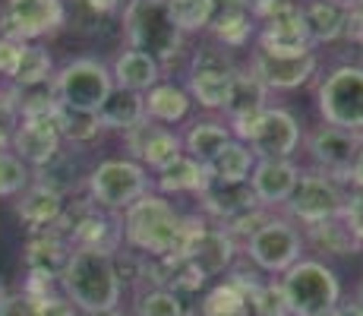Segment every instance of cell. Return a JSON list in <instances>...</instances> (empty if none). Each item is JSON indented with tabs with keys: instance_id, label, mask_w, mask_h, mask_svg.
<instances>
[{
	"instance_id": "cell-30",
	"label": "cell",
	"mask_w": 363,
	"mask_h": 316,
	"mask_svg": "<svg viewBox=\"0 0 363 316\" xmlns=\"http://www.w3.org/2000/svg\"><path fill=\"white\" fill-rule=\"evenodd\" d=\"M206 168L212 174V184H247L256 168V156L247 143L231 139Z\"/></svg>"
},
{
	"instance_id": "cell-20",
	"label": "cell",
	"mask_w": 363,
	"mask_h": 316,
	"mask_svg": "<svg viewBox=\"0 0 363 316\" xmlns=\"http://www.w3.org/2000/svg\"><path fill=\"white\" fill-rule=\"evenodd\" d=\"M64 209H67L64 196L48 190V187H41V184H35V180L16 196V215L23 219V224L32 231V234L51 231L54 224L60 222Z\"/></svg>"
},
{
	"instance_id": "cell-26",
	"label": "cell",
	"mask_w": 363,
	"mask_h": 316,
	"mask_svg": "<svg viewBox=\"0 0 363 316\" xmlns=\"http://www.w3.org/2000/svg\"><path fill=\"white\" fill-rule=\"evenodd\" d=\"M193 98L186 95L184 86H174V82H158L155 89L145 92V117L158 126H174L190 114Z\"/></svg>"
},
{
	"instance_id": "cell-47",
	"label": "cell",
	"mask_w": 363,
	"mask_h": 316,
	"mask_svg": "<svg viewBox=\"0 0 363 316\" xmlns=\"http://www.w3.org/2000/svg\"><path fill=\"white\" fill-rule=\"evenodd\" d=\"M79 316H123L121 310H104V313H79Z\"/></svg>"
},
{
	"instance_id": "cell-29",
	"label": "cell",
	"mask_w": 363,
	"mask_h": 316,
	"mask_svg": "<svg viewBox=\"0 0 363 316\" xmlns=\"http://www.w3.org/2000/svg\"><path fill=\"white\" fill-rule=\"evenodd\" d=\"M99 121L104 130H121L127 133L130 126L145 121V95L130 92V89H111V95L104 98L99 108Z\"/></svg>"
},
{
	"instance_id": "cell-51",
	"label": "cell",
	"mask_w": 363,
	"mask_h": 316,
	"mask_svg": "<svg viewBox=\"0 0 363 316\" xmlns=\"http://www.w3.org/2000/svg\"><path fill=\"white\" fill-rule=\"evenodd\" d=\"M345 4H357V0H345Z\"/></svg>"
},
{
	"instance_id": "cell-32",
	"label": "cell",
	"mask_w": 363,
	"mask_h": 316,
	"mask_svg": "<svg viewBox=\"0 0 363 316\" xmlns=\"http://www.w3.org/2000/svg\"><path fill=\"white\" fill-rule=\"evenodd\" d=\"M180 156H184V136L180 133H174L171 126H158L149 133V139H145L143 152H139V165L145 168V171H162V168L174 165Z\"/></svg>"
},
{
	"instance_id": "cell-31",
	"label": "cell",
	"mask_w": 363,
	"mask_h": 316,
	"mask_svg": "<svg viewBox=\"0 0 363 316\" xmlns=\"http://www.w3.org/2000/svg\"><path fill=\"white\" fill-rule=\"evenodd\" d=\"M231 130L221 121H193L184 133V156L208 165L228 143H231Z\"/></svg>"
},
{
	"instance_id": "cell-39",
	"label": "cell",
	"mask_w": 363,
	"mask_h": 316,
	"mask_svg": "<svg viewBox=\"0 0 363 316\" xmlns=\"http://www.w3.org/2000/svg\"><path fill=\"white\" fill-rule=\"evenodd\" d=\"M19 121H23V117H19V92L13 86L0 89V152L10 149Z\"/></svg>"
},
{
	"instance_id": "cell-44",
	"label": "cell",
	"mask_w": 363,
	"mask_h": 316,
	"mask_svg": "<svg viewBox=\"0 0 363 316\" xmlns=\"http://www.w3.org/2000/svg\"><path fill=\"white\" fill-rule=\"evenodd\" d=\"M19 45H23V41L0 38V76H13V70H16V60H19Z\"/></svg>"
},
{
	"instance_id": "cell-14",
	"label": "cell",
	"mask_w": 363,
	"mask_h": 316,
	"mask_svg": "<svg viewBox=\"0 0 363 316\" xmlns=\"http://www.w3.org/2000/svg\"><path fill=\"white\" fill-rule=\"evenodd\" d=\"M300 143H303L300 121L288 108H275V104L262 111L247 139L256 158H291L300 149Z\"/></svg>"
},
{
	"instance_id": "cell-38",
	"label": "cell",
	"mask_w": 363,
	"mask_h": 316,
	"mask_svg": "<svg viewBox=\"0 0 363 316\" xmlns=\"http://www.w3.org/2000/svg\"><path fill=\"white\" fill-rule=\"evenodd\" d=\"M250 313L253 316H291L288 310V298L281 291V282L269 278V282H259L250 291Z\"/></svg>"
},
{
	"instance_id": "cell-42",
	"label": "cell",
	"mask_w": 363,
	"mask_h": 316,
	"mask_svg": "<svg viewBox=\"0 0 363 316\" xmlns=\"http://www.w3.org/2000/svg\"><path fill=\"white\" fill-rule=\"evenodd\" d=\"M35 304H38V316H79V310L57 291L45 294V298H35Z\"/></svg>"
},
{
	"instance_id": "cell-25",
	"label": "cell",
	"mask_w": 363,
	"mask_h": 316,
	"mask_svg": "<svg viewBox=\"0 0 363 316\" xmlns=\"http://www.w3.org/2000/svg\"><path fill=\"white\" fill-rule=\"evenodd\" d=\"M303 241L316 253H325V256H357L363 250V241L347 228L341 215L303 228Z\"/></svg>"
},
{
	"instance_id": "cell-33",
	"label": "cell",
	"mask_w": 363,
	"mask_h": 316,
	"mask_svg": "<svg viewBox=\"0 0 363 316\" xmlns=\"http://www.w3.org/2000/svg\"><path fill=\"white\" fill-rule=\"evenodd\" d=\"M57 130H60V139L64 143H73V146H89L101 136V121L95 111H79V108H57Z\"/></svg>"
},
{
	"instance_id": "cell-3",
	"label": "cell",
	"mask_w": 363,
	"mask_h": 316,
	"mask_svg": "<svg viewBox=\"0 0 363 316\" xmlns=\"http://www.w3.org/2000/svg\"><path fill=\"white\" fill-rule=\"evenodd\" d=\"M121 23L127 48L149 54L162 67L184 51V35L174 26L167 0H127L121 6Z\"/></svg>"
},
{
	"instance_id": "cell-9",
	"label": "cell",
	"mask_w": 363,
	"mask_h": 316,
	"mask_svg": "<svg viewBox=\"0 0 363 316\" xmlns=\"http://www.w3.org/2000/svg\"><path fill=\"white\" fill-rule=\"evenodd\" d=\"M345 196L347 190L338 180L313 168V171H300L294 193H291V200L281 209L291 215V222L310 228V224L338 219L341 209H345Z\"/></svg>"
},
{
	"instance_id": "cell-21",
	"label": "cell",
	"mask_w": 363,
	"mask_h": 316,
	"mask_svg": "<svg viewBox=\"0 0 363 316\" xmlns=\"http://www.w3.org/2000/svg\"><path fill=\"white\" fill-rule=\"evenodd\" d=\"M111 80L117 89H130V92L145 95L149 89H155L162 82V63L143 51L123 48L111 63Z\"/></svg>"
},
{
	"instance_id": "cell-46",
	"label": "cell",
	"mask_w": 363,
	"mask_h": 316,
	"mask_svg": "<svg viewBox=\"0 0 363 316\" xmlns=\"http://www.w3.org/2000/svg\"><path fill=\"white\" fill-rule=\"evenodd\" d=\"M338 316H363V307L357 300H351V304H338Z\"/></svg>"
},
{
	"instance_id": "cell-15",
	"label": "cell",
	"mask_w": 363,
	"mask_h": 316,
	"mask_svg": "<svg viewBox=\"0 0 363 316\" xmlns=\"http://www.w3.org/2000/svg\"><path fill=\"white\" fill-rule=\"evenodd\" d=\"M300 171L303 168L291 158H256V168L247 184L253 190L256 202L272 212V209L284 206L291 200V193H294V187L300 180Z\"/></svg>"
},
{
	"instance_id": "cell-45",
	"label": "cell",
	"mask_w": 363,
	"mask_h": 316,
	"mask_svg": "<svg viewBox=\"0 0 363 316\" xmlns=\"http://www.w3.org/2000/svg\"><path fill=\"white\" fill-rule=\"evenodd\" d=\"M347 184H351V187H360V190H363V143H360L357 158H354V165H351V174H347Z\"/></svg>"
},
{
	"instance_id": "cell-24",
	"label": "cell",
	"mask_w": 363,
	"mask_h": 316,
	"mask_svg": "<svg viewBox=\"0 0 363 316\" xmlns=\"http://www.w3.org/2000/svg\"><path fill=\"white\" fill-rule=\"evenodd\" d=\"M54 80V60L41 41H23L19 45V60L13 70L10 82L16 92H29V89H41Z\"/></svg>"
},
{
	"instance_id": "cell-43",
	"label": "cell",
	"mask_w": 363,
	"mask_h": 316,
	"mask_svg": "<svg viewBox=\"0 0 363 316\" xmlns=\"http://www.w3.org/2000/svg\"><path fill=\"white\" fill-rule=\"evenodd\" d=\"M345 38H351L354 45H360V48H363V0L351 4V10H347V29H345Z\"/></svg>"
},
{
	"instance_id": "cell-5",
	"label": "cell",
	"mask_w": 363,
	"mask_h": 316,
	"mask_svg": "<svg viewBox=\"0 0 363 316\" xmlns=\"http://www.w3.org/2000/svg\"><path fill=\"white\" fill-rule=\"evenodd\" d=\"M316 111L323 124L347 133H363V67L341 63L316 86Z\"/></svg>"
},
{
	"instance_id": "cell-19",
	"label": "cell",
	"mask_w": 363,
	"mask_h": 316,
	"mask_svg": "<svg viewBox=\"0 0 363 316\" xmlns=\"http://www.w3.org/2000/svg\"><path fill=\"white\" fill-rule=\"evenodd\" d=\"M69 253V241L57 231H38V234H29L26 241V272L29 276H41L51 278V282H60V272H64Z\"/></svg>"
},
{
	"instance_id": "cell-36",
	"label": "cell",
	"mask_w": 363,
	"mask_h": 316,
	"mask_svg": "<svg viewBox=\"0 0 363 316\" xmlns=\"http://www.w3.org/2000/svg\"><path fill=\"white\" fill-rule=\"evenodd\" d=\"M133 307H136V316H186L184 300L171 288H143Z\"/></svg>"
},
{
	"instance_id": "cell-1",
	"label": "cell",
	"mask_w": 363,
	"mask_h": 316,
	"mask_svg": "<svg viewBox=\"0 0 363 316\" xmlns=\"http://www.w3.org/2000/svg\"><path fill=\"white\" fill-rule=\"evenodd\" d=\"M206 222L208 219H202V215H180L167 196L149 190L133 206L123 209L121 231L123 244L130 250L143 253L149 259H167L184 256L193 237L206 228Z\"/></svg>"
},
{
	"instance_id": "cell-2",
	"label": "cell",
	"mask_w": 363,
	"mask_h": 316,
	"mask_svg": "<svg viewBox=\"0 0 363 316\" xmlns=\"http://www.w3.org/2000/svg\"><path fill=\"white\" fill-rule=\"evenodd\" d=\"M60 294L79 313L117 310L123 298V285L117 278L114 253L99 250H73L60 272Z\"/></svg>"
},
{
	"instance_id": "cell-7",
	"label": "cell",
	"mask_w": 363,
	"mask_h": 316,
	"mask_svg": "<svg viewBox=\"0 0 363 316\" xmlns=\"http://www.w3.org/2000/svg\"><path fill=\"white\" fill-rule=\"evenodd\" d=\"M114 89L111 80V67L99 58H73L54 73L51 92L64 108H79V111H95L104 104V98Z\"/></svg>"
},
{
	"instance_id": "cell-40",
	"label": "cell",
	"mask_w": 363,
	"mask_h": 316,
	"mask_svg": "<svg viewBox=\"0 0 363 316\" xmlns=\"http://www.w3.org/2000/svg\"><path fill=\"white\" fill-rule=\"evenodd\" d=\"M341 219L345 224L354 231V234L363 241V190L360 187H351L345 196V209H341Z\"/></svg>"
},
{
	"instance_id": "cell-37",
	"label": "cell",
	"mask_w": 363,
	"mask_h": 316,
	"mask_svg": "<svg viewBox=\"0 0 363 316\" xmlns=\"http://www.w3.org/2000/svg\"><path fill=\"white\" fill-rule=\"evenodd\" d=\"M29 184H32V168L19 156H13L10 149L0 152V196L13 200V196H19Z\"/></svg>"
},
{
	"instance_id": "cell-27",
	"label": "cell",
	"mask_w": 363,
	"mask_h": 316,
	"mask_svg": "<svg viewBox=\"0 0 363 316\" xmlns=\"http://www.w3.org/2000/svg\"><path fill=\"white\" fill-rule=\"evenodd\" d=\"M269 108V89L256 80L250 70H234L231 95H228L225 114L228 121H240V117H256Z\"/></svg>"
},
{
	"instance_id": "cell-34",
	"label": "cell",
	"mask_w": 363,
	"mask_h": 316,
	"mask_svg": "<svg viewBox=\"0 0 363 316\" xmlns=\"http://www.w3.org/2000/svg\"><path fill=\"white\" fill-rule=\"evenodd\" d=\"M199 316H250V298L237 282L225 278L202 298Z\"/></svg>"
},
{
	"instance_id": "cell-12",
	"label": "cell",
	"mask_w": 363,
	"mask_h": 316,
	"mask_svg": "<svg viewBox=\"0 0 363 316\" xmlns=\"http://www.w3.org/2000/svg\"><path fill=\"white\" fill-rule=\"evenodd\" d=\"M360 143H363V133H347L329 124L313 126L303 136V146L310 152L316 171L329 174L338 184H347V174H351V165L360 152Z\"/></svg>"
},
{
	"instance_id": "cell-22",
	"label": "cell",
	"mask_w": 363,
	"mask_h": 316,
	"mask_svg": "<svg viewBox=\"0 0 363 316\" xmlns=\"http://www.w3.org/2000/svg\"><path fill=\"white\" fill-rule=\"evenodd\" d=\"M199 200L202 212L212 219V224H228L237 215L250 212V209H259L250 184H212Z\"/></svg>"
},
{
	"instance_id": "cell-8",
	"label": "cell",
	"mask_w": 363,
	"mask_h": 316,
	"mask_svg": "<svg viewBox=\"0 0 363 316\" xmlns=\"http://www.w3.org/2000/svg\"><path fill=\"white\" fill-rule=\"evenodd\" d=\"M303 231L291 219H278V215H269V222L243 244V256L269 276H284L291 266L303 259Z\"/></svg>"
},
{
	"instance_id": "cell-49",
	"label": "cell",
	"mask_w": 363,
	"mask_h": 316,
	"mask_svg": "<svg viewBox=\"0 0 363 316\" xmlns=\"http://www.w3.org/2000/svg\"><path fill=\"white\" fill-rule=\"evenodd\" d=\"M354 300H357V304H360V307H363V282H360V285H357V298H354Z\"/></svg>"
},
{
	"instance_id": "cell-23",
	"label": "cell",
	"mask_w": 363,
	"mask_h": 316,
	"mask_svg": "<svg viewBox=\"0 0 363 316\" xmlns=\"http://www.w3.org/2000/svg\"><path fill=\"white\" fill-rule=\"evenodd\" d=\"M155 187L162 196H177V193H196L202 196L208 187H212V174L202 161L190 158V156H180L174 165L162 168L155 174Z\"/></svg>"
},
{
	"instance_id": "cell-6",
	"label": "cell",
	"mask_w": 363,
	"mask_h": 316,
	"mask_svg": "<svg viewBox=\"0 0 363 316\" xmlns=\"http://www.w3.org/2000/svg\"><path fill=\"white\" fill-rule=\"evenodd\" d=\"M152 187L149 171L133 158H104L89 171V200L104 212H123Z\"/></svg>"
},
{
	"instance_id": "cell-18",
	"label": "cell",
	"mask_w": 363,
	"mask_h": 316,
	"mask_svg": "<svg viewBox=\"0 0 363 316\" xmlns=\"http://www.w3.org/2000/svg\"><path fill=\"white\" fill-rule=\"evenodd\" d=\"M347 10H351V4H345V0H303L300 13H303V29L310 45L319 48L345 38Z\"/></svg>"
},
{
	"instance_id": "cell-13",
	"label": "cell",
	"mask_w": 363,
	"mask_h": 316,
	"mask_svg": "<svg viewBox=\"0 0 363 316\" xmlns=\"http://www.w3.org/2000/svg\"><path fill=\"white\" fill-rule=\"evenodd\" d=\"M250 73L262 82L269 92H294V89L306 86L319 70V54H265L256 48L250 54Z\"/></svg>"
},
{
	"instance_id": "cell-4",
	"label": "cell",
	"mask_w": 363,
	"mask_h": 316,
	"mask_svg": "<svg viewBox=\"0 0 363 316\" xmlns=\"http://www.w3.org/2000/svg\"><path fill=\"white\" fill-rule=\"evenodd\" d=\"M278 282L288 298L291 316H316L341 304V282L332 266H325L323 259L303 256Z\"/></svg>"
},
{
	"instance_id": "cell-16",
	"label": "cell",
	"mask_w": 363,
	"mask_h": 316,
	"mask_svg": "<svg viewBox=\"0 0 363 316\" xmlns=\"http://www.w3.org/2000/svg\"><path fill=\"white\" fill-rule=\"evenodd\" d=\"M60 149H64V139L57 130V117H23L10 143V152L23 158L32 171L48 165Z\"/></svg>"
},
{
	"instance_id": "cell-10",
	"label": "cell",
	"mask_w": 363,
	"mask_h": 316,
	"mask_svg": "<svg viewBox=\"0 0 363 316\" xmlns=\"http://www.w3.org/2000/svg\"><path fill=\"white\" fill-rule=\"evenodd\" d=\"M67 23L64 0H6L0 10V38L41 41Z\"/></svg>"
},
{
	"instance_id": "cell-17",
	"label": "cell",
	"mask_w": 363,
	"mask_h": 316,
	"mask_svg": "<svg viewBox=\"0 0 363 316\" xmlns=\"http://www.w3.org/2000/svg\"><path fill=\"white\" fill-rule=\"evenodd\" d=\"M234 256H237V241L221 224H212V222H206V228L193 237V244L184 253V259H190L206 278L225 276L234 266Z\"/></svg>"
},
{
	"instance_id": "cell-48",
	"label": "cell",
	"mask_w": 363,
	"mask_h": 316,
	"mask_svg": "<svg viewBox=\"0 0 363 316\" xmlns=\"http://www.w3.org/2000/svg\"><path fill=\"white\" fill-rule=\"evenodd\" d=\"M6 294H10V291H6V282H4V272H0V300H4V298H6Z\"/></svg>"
},
{
	"instance_id": "cell-11",
	"label": "cell",
	"mask_w": 363,
	"mask_h": 316,
	"mask_svg": "<svg viewBox=\"0 0 363 316\" xmlns=\"http://www.w3.org/2000/svg\"><path fill=\"white\" fill-rule=\"evenodd\" d=\"M234 63L225 54V48H202L193 58L190 80H186V95L206 111H225L228 95L234 82Z\"/></svg>"
},
{
	"instance_id": "cell-41",
	"label": "cell",
	"mask_w": 363,
	"mask_h": 316,
	"mask_svg": "<svg viewBox=\"0 0 363 316\" xmlns=\"http://www.w3.org/2000/svg\"><path fill=\"white\" fill-rule=\"evenodd\" d=\"M0 316H38V304H35V298L26 291L6 294V298L0 300Z\"/></svg>"
},
{
	"instance_id": "cell-35",
	"label": "cell",
	"mask_w": 363,
	"mask_h": 316,
	"mask_svg": "<svg viewBox=\"0 0 363 316\" xmlns=\"http://www.w3.org/2000/svg\"><path fill=\"white\" fill-rule=\"evenodd\" d=\"M167 10H171L174 26L180 29V35H196L206 32L212 26L215 16V4L212 0H167Z\"/></svg>"
},
{
	"instance_id": "cell-50",
	"label": "cell",
	"mask_w": 363,
	"mask_h": 316,
	"mask_svg": "<svg viewBox=\"0 0 363 316\" xmlns=\"http://www.w3.org/2000/svg\"><path fill=\"white\" fill-rule=\"evenodd\" d=\"M316 316H338V307H332V310H325V313H316Z\"/></svg>"
},
{
	"instance_id": "cell-28",
	"label": "cell",
	"mask_w": 363,
	"mask_h": 316,
	"mask_svg": "<svg viewBox=\"0 0 363 316\" xmlns=\"http://www.w3.org/2000/svg\"><path fill=\"white\" fill-rule=\"evenodd\" d=\"M32 180H35V184H41V187H48V190H54V193H60L67 200L69 193H79V190L86 187L89 174H82L79 158H73L69 152L60 149L57 156L48 161V165L35 168Z\"/></svg>"
}]
</instances>
